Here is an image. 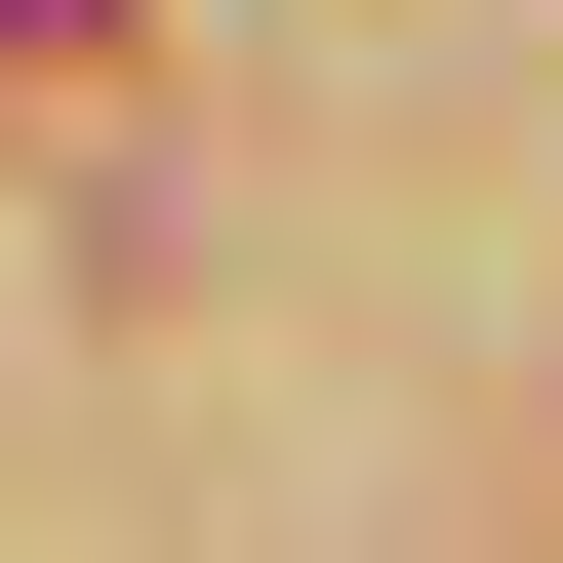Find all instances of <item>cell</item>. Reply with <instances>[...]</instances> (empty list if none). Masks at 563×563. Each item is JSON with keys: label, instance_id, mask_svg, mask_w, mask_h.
I'll return each instance as SVG.
<instances>
[{"label": "cell", "instance_id": "6da1fadb", "mask_svg": "<svg viewBox=\"0 0 563 563\" xmlns=\"http://www.w3.org/2000/svg\"><path fill=\"white\" fill-rule=\"evenodd\" d=\"M81 41H121V0H0V81H81Z\"/></svg>", "mask_w": 563, "mask_h": 563}]
</instances>
